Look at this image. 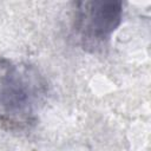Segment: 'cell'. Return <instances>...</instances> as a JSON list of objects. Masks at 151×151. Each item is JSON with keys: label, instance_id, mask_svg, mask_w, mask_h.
I'll return each instance as SVG.
<instances>
[{"label": "cell", "instance_id": "obj_1", "mask_svg": "<svg viewBox=\"0 0 151 151\" xmlns=\"http://www.w3.org/2000/svg\"><path fill=\"white\" fill-rule=\"evenodd\" d=\"M48 94L46 78L34 65L0 58V126L11 131L31 129Z\"/></svg>", "mask_w": 151, "mask_h": 151}, {"label": "cell", "instance_id": "obj_2", "mask_svg": "<svg viewBox=\"0 0 151 151\" xmlns=\"http://www.w3.org/2000/svg\"><path fill=\"white\" fill-rule=\"evenodd\" d=\"M123 19V4L118 0H86L74 7L73 29L83 50L101 51L119 27Z\"/></svg>", "mask_w": 151, "mask_h": 151}]
</instances>
